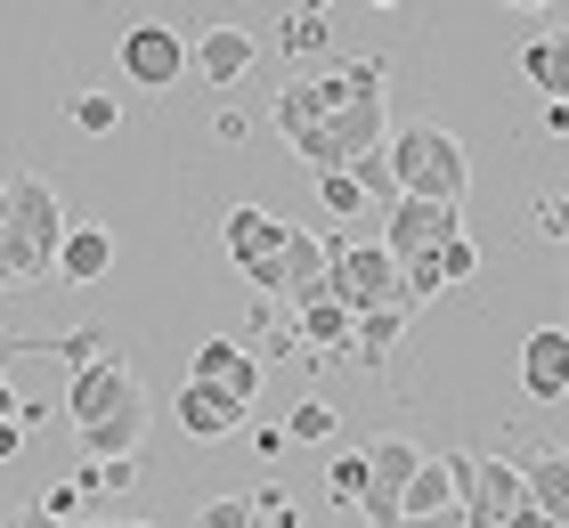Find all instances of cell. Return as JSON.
<instances>
[{
	"label": "cell",
	"mask_w": 569,
	"mask_h": 528,
	"mask_svg": "<svg viewBox=\"0 0 569 528\" xmlns=\"http://www.w3.org/2000/svg\"><path fill=\"white\" fill-rule=\"evenodd\" d=\"M252 58H261V41H252L244 24H203V41L188 49V73L203 90H237L252 73Z\"/></svg>",
	"instance_id": "7c38bea8"
},
{
	"label": "cell",
	"mask_w": 569,
	"mask_h": 528,
	"mask_svg": "<svg viewBox=\"0 0 569 528\" xmlns=\"http://www.w3.org/2000/svg\"><path fill=\"white\" fill-rule=\"evenodd\" d=\"M277 49L284 58H326L333 49V17L326 9H284L277 17Z\"/></svg>",
	"instance_id": "44dd1931"
},
{
	"label": "cell",
	"mask_w": 569,
	"mask_h": 528,
	"mask_svg": "<svg viewBox=\"0 0 569 528\" xmlns=\"http://www.w3.org/2000/svg\"><path fill=\"white\" fill-rule=\"evenodd\" d=\"M0 528H58V520H49L41 505H17V512H9V520H0Z\"/></svg>",
	"instance_id": "d6a6232c"
},
{
	"label": "cell",
	"mask_w": 569,
	"mask_h": 528,
	"mask_svg": "<svg viewBox=\"0 0 569 528\" xmlns=\"http://www.w3.org/2000/svg\"><path fill=\"white\" fill-rule=\"evenodd\" d=\"M537 130H546V139H569V98H546V106H537Z\"/></svg>",
	"instance_id": "1f68e13d"
},
{
	"label": "cell",
	"mask_w": 569,
	"mask_h": 528,
	"mask_svg": "<svg viewBox=\"0 0 569 528\" xmlns=\"http://www.w3.org/2000/svg\"><path fill=\"white\" fill-rule=\"evenodd\" d=\"M326 301H342L350 317L367 309H399V260L375 245H358V236H333V260H326Z\"/></svg>",
	"instance_id": "52a82bcc"
},
{
	"label": "cell",
	"mask_w": 569,
	"mask_h": 528,
	"mask_svg": "<svg viewBox=\"0 0 569 528\" xmlns=\"http://www.w3.org/2000/svg\"><path fill=\"white\" fill-rule=\"evenodd\" d=\"M188 382L220 390L228 407H244V415H252V399H261V382H269V366L252 358L237 333H212V341H196V366H188Z\"/></svg>",
	"instance_id": "9c48e42d"
},
{
	"label": "cell",
	"mask_w": 569,
	"mask_h": 528,
	"mask_svg": "<svg viewBox=\"0 0 569 528\" xmlns=\"http://www.w3.org/2000/svg\"><path fill=\"white\" fill-rule=\"evenodd\" d=\"M122 528H154V520H122Z\"/></svg>",
	"instance_id": "74e56055"
},
{
	"label": "cell",
	"mask_w": 569,
	"mask_h": 528,
	"mask_svg": "<svg viewBox=\"0 0 569 528\" xmlns=\"http://www.w3.org/2000/svg\"><path fill=\"white\" fill-rule=\"evenodd\" d=\"M82 496H107V488H139V456H114V464H82Z\"/></svg>",
	"instance_id": "484cf974"
},
{
	"label": "cell",
	"mask_w": 569,
	"mask_h": 528,
	"mask_svg": "<svg viewBox=\"0 0 569 528\" xmlns=\"http://www.w3.org/2000/svg\"><path fill=\"white\" fill-rule=\"evenodd\" d=\"M463 496H456V471L439 464V456H423L416 464V480H407V496H399V528L407 520H439V512H456Z\"/></svg>",
	"instance_id": "d6986e66"
},
{
	"label": "cell",
	"mask_w": 569,
	"mask_h": 528,
	"mask_svg": "<svg viewBox=\"0 0 569 528\" xmlns=\"http://www.w3.org/2000/svg\"><path fill=\"white\" fill-rule=\"evenodd\" d=\"M333 431H342V407L333 399H293V415H284V439H301V447H326Z\"/></svg>",
	"instance_id": "603a6c76"
},
{
	"label": "cell",
	"mask_w": 569,
	"mask_h": 528,
	"mask_svg": "<svg viewBox=\"0 0 569 528\" xmlns=\"http://www.w3.org/2000/svg\"><path fill=\"white\" fill-rule=\"evenodd\" d=\"M17 407H24V399H17V382L0 375V422H17Z\"/></svg>",
	"instance_id": "e575fe53"
},
{
	"label": "cell",
	"mask_w": 569,
	"mask_h": 528,
	"mask_svg": "<svg viewBox=\"0 0 569 528\" xmlns=\"http://www.w3.org/2000/svg\"><path fill=\"white\" fill-rule=\"evenodd\" d=\"M66 122L82 130V139H114V122H122V98H114V90H73Z\"/></svg>",
	"instance_id": "7402d4cb"
},
{
	"label": "cell",
	"mask_w": 569,
	"mask_h": 528,
	"mask_svg": "<svg viewBox=\"0 0 569 528\" xmlns=\"http://www.w3.org/2000/svg\"><path fill=\"white\" fill-rule=\"evenodd\" d=\"M252 512H261L269 528H301V512H293V496H284V488H261V496H252Z\"/></svg>",
	"instance_id": "f1b7e54d"
},
{
	"label": "cell",
	"mask_w": 569,
	"mask_h": 528,
	"mask_svg": "<svg viewBox=\"0 0 569 528\" xmlns=\"http://www.w3.org/2000/svg\"><path fill=\"white\" fill-rule=\"evenodd\" d=\"M382 139H391V90L375 82L367 98H350L333 122L301 130V139H293V155H301V163L326 179V171H350V163H367V155H382Z\"/></svg>",
	"instance_id": "5b68a950"
},
{
	"label": "cell",
	"mask_w": 569,
	"mask_h": 528,
	"mask_svg": "<svg viewBox=\"0 0 569 528\" xmlns=\"http://www.w3.org/2000/svg\"><path fill=\"white\" fill-rule=\"evenodd\" d=\"M448 236H463V211L423 203V196H399L391 211H382V236H375V245L391 252V260H423V252L448 245Z\"/></svg>",
	"instance_id": "30bf717a"
},
{
	"label": "cell",
	"mask_w": 569,
	"mask_h": 528,
	"mask_svg": "<svg viewBox=\"0 0 569 528\" xmlns=\"http://www.w3.org/2000/svg\"><path fill=\"white\" fill-rule=\"evenodd\" d=\"M375 82H391V58H382V49H375V58H350V66H326V73H309V82L293 73V82L277 90V106H269V122L284 130V147H293L301 130H318V122H333V114H342L350 98H367Z\"/></svg>",
	"instance_id": "277c9868"
},
{
	"label": "cell",
	"mask_w": 569,
	"mask_h": 528,
	"mask_svg": "<svg viewBox=\"0 0 569 528\" xmlns=\"http://www.w3.org/2000/svg\"><path fill=\"white\" fill-rule=\"evenodd\" d=\"M114 269V228L107 220H73L58 245V285H107Z\"/></svg>",
	"instance_id": "9a60e30c"
},
{
	"label": "cell",
	"mask_w": 569,
	"mask_h": 528,
	"mask_svg": "<svg viewBox=\"0 0 569 528\" xmlns=\"http://www.w3.org/2000/svg\"><path fill=\"white\" fill-rule=\"evenodd\" d=\"M196 528H261V512H252V496H203Z\"/></svg>",
	"instance_id": "4316f807"
},
{
	"label": "cell",
	"mask_w": 569,
	"mask_h": 528,
	"mask_svg": "<svg viewBox=\"0 0 569 528\" xmlns=\"http://www.w3.org/2000/svg\"><path fill=\"white\" fill-rule=\"evenodd\" d=\"M41 512L58 520V528H73V512H82V488H73V480H66V488H49V496H41Z\"/></svg>",
	"instance_id": "4dcf8cb0"
},
{
	"label": "cell",
	"mask_w": 569,
	"mask_h": 528,
	"mask_svg": "<svg viewBox=\"0 0 569 528\" xmlns=\"http://www.w3.org/2000/svg\"><path fill=\"white\" fill-rule=\"evenodd\" d=\"M537 228H546V236H553V245H569V188H561V196H546V203H537Z\"/></svg>",
	"instance_id": "f546056e"
},
{
	"label": "cell",
	"mask_w": 569,
	"mask_h": 528,
	"mask_svg": "<svg viewBox=\"0 0 569 528\" xmlns=\"http://www.w3.org/2000/svg\"><path fill=\"white\" fill-rule=\"evenodd\" d=\"M82 528H114V520H82Z\"/></svg>",
	"instance_id": "f35d334b"
},
{
	"label": "cell",
	"mask_w": 569,
	"mask_h": 528,
	"mask_svg": "<svg viewBox=\"0 0 569 528\" xmlns=\"http://www.w3.org/2000/svg\"><path fill=\"white\" fill-rule=\"evenodd\" d=\"M399 333H407V309H367V317L350 326V350H342V358H358L367 375H382L391 350H399Z\"/></svg>",
	"instance_id": "ffe728a7"
},
{
	"label": "cell",
	"mask_w": 569,
	"mask_h": 528,
	"mask_svg": "<svg viewBox=\"0 0 569 528\" xmlns=\"http://www.w3.org/2000/svg\"><path fill=\"white\" fill-rule=\"evenodd\" d=\"M521 390L537 407H561L569 399V326H537L521 341Z\"/></svg>",
	"instance_id": "5bb4252c"
},
{
	"label": "cell",
	"mask_w": 569,
	"mask_h": 528,
	"mask_svg": "<svg viewBox=\"0 0 569 528\" xmlns=\"http://www.w3.org/2000/svg\"><path fill=\"white\" fill-rule=\"evenodd\" d=\"M318 211L326 220H367V188H358L350 171H326L318 179Z\"/></svg>",
	"instance_id": "d4e9b609"
},
{
	"label": "cell",
	"mask_w": 569,
	"mask_h": 528,
	"mask_svg": "<svg viewBox=\"0 0 569 528\" xmlns=\"http://www.w3.org/2000/svg\"><path fill=\"white\" fill-rule=\"evenodd\" d=\"M521 488H529V512L546 528H569V447H537L521 464Z\"/></svg>",
	"instance_id": "2e32d148"
},
{
	"label": "cell",
	"mask_w": 569,
	"mask_h": 528,
	"mask_svg": "<svg viewBox=\"0 0 569 528\" xmlns=\"http://www.w3.org/2000/svg\"><path fill=\"white\" fill-rule=\"evenodd\" d=\"M66 407H73V439H82L90 464H114V456H139L147 447V382L131 375V358L107 350V358L73 366Z\"/></svg>",
	"instance_id": "6da1fadb"
},
{
	"label": "cell",
	"mask_w": 569,
	"mask_h": 528,
	"mask_svg": "<svg viewBox=\"0 0 569 528\" xmlns=\"http://www.w3.org/2000/svg\"><path fill=\"white\" fill-rule=\"evenodd\" d=\"M114 66H122V82H131V90L171 98L179 82H188V33H179L171 17H139V24H122Z\"/></svg>",
	"instance_id": "ba28073f"
},
{
	"label": "cell",
	"mask_w": 569,
	"mask_h": 528,
	"mask_svg": "<svg viewBox=\"0 0 569 528\" xmlns=\"http://www.w3.org/2000/svg\"><path fill=\"white\" fill-rule=\"evenodd\" d=\"M326 260H333V236L293 220V236H284V285H277V301H284V309L326 301Z\"/></svg>",
	"instance_id": "4fadbf2b"
},
{
	"label": "cell",
	"mask_w": 569,
	"mask_h": 528,
	"mask_svg": "<svg viewBox=\"0 0 569 528\" xmlns=\"http://www.w3.org/2000/svg\"><path fill=\"white\" fill-rule=\"evenodd\" d=\"M24 456V422H0V464H17Z\"/></svg>",
	"instance_id": "836d02e7"
},
{
	"label": "cell",
	"mask_w": 569,
	"mask_h": 528,
	"mask_svg": "<svg viewBox=\"0 0 569 528\" xmlns=\"http://www.w3.org/2000/svg\"><path fill=\"white\" fill-rule=\"evenodd\" d=\"M505 528H546V520H537V512H529V505H521V512H512V520H505Z\"/></svg>",
	"instance_id": "8d00e7d4"
},
{
	"label": "cell",
	"mask_w": 569,
	"mask_h": 528,
	"mask_svg": "<svg viewBox=\"0 0 569 528\" xmlns=\"http://www.w3.org/2000/svg\"><path fill=\"white\" fill-rule=\"evenodd\" d=\"M171 422H179L188 439H237V431H244V407H228L220 390H203V382H179Z\"/></svg>",
	"instance_id": "e0dca14e"
},
{
	"label": "cell",
	"mask_w": 569,
	"mask_h": 528,
	"mask_svg": "<svg viewBox=\"0 0 569 528\" xmlns=\"http://www.w3.org/2000/svg\"><path fill=\"white\" fill-rule=\"evenodd\" d=\"M407 528H463V505H456V512H439V520H407Z\"/></svg>",
	"instance_id": "d590c367"
},
{
	"label": "cell",
	"mask_w": 569,
	"mask_h": 528,
	"mask_svg": "<svg viewBox=\"0 0 569 528\" xmlns=\"http://www.w3.org/2000/svg\"><path fill=\"white\" fill-rule=\"evenodd\" d=\"M382 155H391L399 196H423V203L463 211V188H472V155H463L456 130H439V122H399L391 139H382Z\"/></svg>",
	"instance_id": "3957f363"
},
{
	"label": "cell",
	"mask_w": 569,
	"mask_h": 528,
	"mask_svg": "<svg viewBox=\"0 0 569 528\" xmlns=\"http://www.w3.org/2000/svg\"><path fill=\"white\" fill-rule=\"evenodd\" d=\"M439 277H448V285L480 277V245H472V236H448V245H439Z\"/></svg>",
	"instance_id": "83f0119b"
},
{
	"label": "cell",
	"mask_w": 569,
	"mask_h": 528,
	"mask_svg": "<svg viewBox=\"0 0 569 528\" xmlns=\"http://www.w3.org/2000/svg\"><path fill=\"white\" fill-rule=\"evenodd\" d=\"M284 236H293V220L269 203H237L220 220V252L237 260V277L252 285L261 301H277V285H284Z\"/></svg>",
	"instance_id": "8992f818"
},
{
	"label": "cell",
	"mask_w": 569,
	"mask_h": 528,
	"mask_svg": "<svg viewBox=\"0 0 569 528\" xmlns=\"http://www.w3.org/2000/svg\"><path fill=\"white\" fill-rule=\"evenodd\" d=\"M0 203H9V245H0V293H24V285L58 277V245H66V203L58 188H49L41 171H17L9 188H0Z\"/></svg>",
	"instance_id": "7a4b0ae2"
},
{
	"label": "cell",
	"mask_w": 569,
	"mask_h": 528,
	"mask_svg": "<svg viewBox=\"0 0 569 528\" xmlns=\"http://www.w3.org/2000/svg\"><path fill=\"white\" fill-rule=\"evenodd\" d=\"M521 82L537 98H569V17H553V33H537L521 49Z\"/></svg>",
	"instance_id": "ac0fdd59"
},
{
	"label": "cell",
	"mask_w": 569,
	"mask_h": 528,
	"mask_svg": "<svg viewBox=\"0 0 569 528\" xmlns=\"http://www.w3.org/2000/svg\"><path fill=\"white\" fill-rule=\"evenodd\" d=\"M416 464H423V447L399 439V431L367 447V496H358L367 528H399V496H407V480H416Z\"/></svg>",
	"instance_id": "8fae6325"
},
{
	"label": "cell",
	"mask_w": 569,
	"mask_h": 528,
	"mask_svg": "<svg viewBox=\"0 0 569 528\" xmlns=\"http://www.w3.org/2000/svg\"><path fill=\"white\" fill-rule=\"evenodd\" d=\"M326 496L342 512H358V496H367V447H333V464H326Z\"/></svg>",
	"instance_id": "cb8c5ba5"
}]
</instances>
